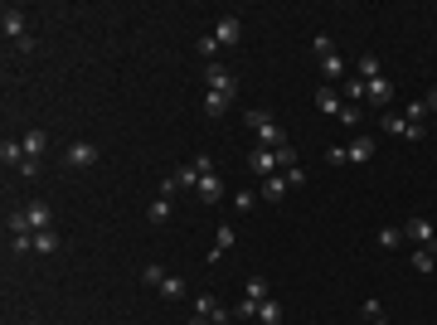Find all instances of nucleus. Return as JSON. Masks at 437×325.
I'll use <instances>...</instances> for the list:
<instances>
[{"label":"nucleus","mask_w":437,"mask_h":325,"mask_svg":"<svg viewBox=\"0 0 437 325\" xmlns=\"http://www.w3.org/2000/svg\"><path fill=\"white\" fill-rule=\"evenodd\" d=\"M340 97H345L350 107H355L359 97H369V87H364V78H345V82H340Z\"/></svg>","instance_id":"20"},{"label":"nucleus","mask_w":437,"mask_h":325,"mask_svg":"<svg viewBox=\"0 0 437 325\" xmlns=\"http://www.w3.org/2000/svg\"><path fill=\"white\" fill-rule=\"evenodd\" d=\"M258 199H263V194H253V190H238V194H233V209H243V214H248V209H258Z\"/></svg>","instance_id":"28"},{"label":"nucleus","mask_w":437,"mask_h":325,"mask_svg":"<svg viewBox=\"0 0 437 325\" xmlns=\"http://www.w3.org/2000/svg\"><path fill=\"white\" fill-rule=\"evenodd\" d=\"M199 54H204V63H214V54H218V39L209 34V39H199Z\"/></svg>","instance_id":"31"},{"label":"nucleus","mask_w":437,"mask_h":325,"mask_svg":"<svg viewBox=\"0 0 437 325\" xmlns=\"http://www.w3.org/2000/svg\"><path fill=\"white\" fill-rule=\"evenodd\" d=\"M258 321H263V325H277V321H282V306H277L273 297H268V301H258Z\"/></svg>","instance_id":"23"},{"label":"nucleus","mask_w":437,"mask_h":325,"mask_svg":"<svg viewBox=\"0 0 437 325\" xmlns=\"http://www.w3.org/2000/svg\"><path fill=\"white\" fill-rule=\"evenodd\" d=\"M355 78H364V82H374V78H384L379 58H374V54H364V58H359V73H355Z\"/></svg>","instance_id":"22"},{"label":"nucleus","mask_w":437,"mask_h":325,"mask_svg":"<svg viewBox=\"0 0 437 325\" xmlns=\"http://www.w3.org/2000/svg\"><path fill=\"white\" fill-rule=\"evenodd\" d=\"M404 238H413V243H423V247H433V243H437L433 218H428V214H413L409 223H404Z\"/></svg>","instance_id":"8"},{"label":"nucleus","mask_w":437,"mask_h":325,"mask_svg":"<svg viewBox=\"0 0 437 325\" xmlns=\"http://www.w3.org/2000/svg\"><path fill=\"white\" fill-rule=\"evenodd\" d=\"M423 117H428V102H409V122L413 127H423Z\"/></svg>","instance_id":"33"},{"label":"nucleus","mask_w":437,"mask_h":325,"mask_svg":"<svg viewBox=\"0 0 437 325\" xmlns=\"http://www.w3.org/2000/svg\"><path fill=\"white\" fill-rule=\"evenodd\" d=\"M204 92H218V97H228L233 102V92H238V73L233 68H223V63H204Z\"/></svg>","instance_id":"2"},{"label":"nucleus","mask_w":437,"mask_h":325,"mask_svg":"<svg viewBox=\"0 0 437 325\" xmlns=\"http://www.w3.org/2000/svg\"><path fill=\"white\" fill-rule=\"evenodd\" d=\"M156 292L175 301V297H185V282H180V277H165V282H161V287H156Z\"/></svg>","instance_id":"27"},{"label":"nucleus","mask_w":437,"mask_h":325,"mask_svg":"<svg viewBox=\"0 0 437 325\" xmlns=\"http://www.w3.org/2000/svg\"><path fill=\"white\" fill-rule=\"evenodd\" d=\"M25 218H29V228H34V233L54 228V209H49L44 199H29V204H25Z\"/></svg>","instance_id":"12"},{"label":"nucleus","mask_w":437,"mask_h":325,"mask_svg":"<svg viewBox=\"0 0 437 325\" xmlns=\"http://www.w3.org/2000/svg\"><path fill=\"white\" fill-rule=\"evenodd\" d=\"M292 190V185H287V175H268V180H263V199H268V204H282V194Z\"/></svg>","instance_id":"16"},{"label":"nucleus","mask_w":437,"mask_h":325,"mask_svg":"<svg viewBox=\"0 0 437 325\" xmlns=\"http://www.w3.org/2000/svg\"><path fill=\"white\" fill-rule=\"evenodd\" d=\"M214 39H218V49H233V44L243 39V20H238V15H223L218 29H214Z\"/></svg>","instance_id":"11"},{"label":"nucleus","mask_w":437,"mask_h":325,"mask_svg":"<svg viewBox=\"0 0 437 325\" xmlns=\"http://www.w3.org/2000/svg\"><path fill=\"white\" fill-rule=\"evenodd\" d=\"M379 316H384V306L369 297V301H364V321H379Z\"/></svg>","instance_id":"36"},{"label":"nucleus","mask_w":437,"mask_h":325,"mask_svg":"<svg viewBox=\"0 0 437 325\" xmlns=\"http://www.w3.org/2000/svg\"><path fill=\"white\" fill-rule=\"evenodd\" d=\"M345 156L355 165H364V161H374V136H355L350 146H345Z\"/></svg>","instance_id":"14"},{"label":"nucleus","mask_w":437,"mask_h":325,"mask_svg":"<svg viewBox=\"0 0 437 325\" xmlns=\"http://www.w3.org/2000/svg\"><path fill=\"white\" fill-rule=\"evenodd\" d=\"M141 277H146V282H151V287H161V282H165V277H170V272H165V267H156V262H151V267L141 272Z\"/></svg>","instance_id":"32"},{"label":"nucleus","mask_w":437,"mask_h":325,"mask_svg":"<svg viewBox=\"0 0 437 325\" xmlns=\"http://www.w3.org/2000/svg\"><path fill=\"white\" fill-rule=\"evenodd\" d=\"M437 267V257H433V247H418V252H413V272H423V277H428V272Z\"/></svg>","instance_id":"24"},{"label":"nucleus","mask_w":437,"mask_h":325,"mask_svg":"<svg viewBox=\"0 0 437 325\" xmlns=\"http://www.w3.org/2000/svg\"><path fill=\"white\" fill-rule=\"evenodd\" d=\"M384 132L389 136H404V141H423L428 127H413L409 117H399V112H384Z\"/></svg>","instance_id":"5"},{"label":"nucleus","mask_w":437,"mask_h":325,"mask_svg":"<svg viewBox=\"0 0 437 325\" xmlns=\"http://www.w3.org/2000/svg\"><path fill=\"white\" fill-rule=\"evenodd\" d=\"M228 247H233V223H223V228L214 233V247H209V262H218V257H223Z\"/></svg>","instance_id":"18"},{"label":"nucleus","mask_w":437,"mask_h":325,"mask_svg":"<svg viewBox=\"0 0 437 325\" xmlns=\"http://www.w3.org/2000/svg\"><path fill=\"white\" fill-rule=\"evenodd\" d=\"M146 218H151V223H165V218H170V199H156V204L146 209Z\"/></svg>","instance_id":"29"},{"label":"nucleus","mask_w":437,"mask_h":325,"mask_svg":"<svg viewBox=\"0 0 437 325\" xmlns=\"http://www.w3.org/2000/svg\"><path fill=\"white\" fill-rule=\"evenodd\" d=\"M399 243H404V228L384 223V228H379V247H399Z\"/></svg>","instance_id":"25"},{"label":"nucleus","mask_w":437,"mask_h":325,"mask_svg":"<svg viewBox=\"0 0 437 325\" xmlns=\"http://www.w3.org/2000/svg\"><path fill=\"white\" fill-rule=\"evenodd\" d=\"M233 316H238V321H258V301H238V311H233Z\"/></svg>","instance_id":"30"},{"label":"nucleus","mask_w":437,"mask_h":325,"mask_svg":"<svg viewBox=\"0 0 437 325\" xmlns=\"http://www.w3.org/2000/svg\"><path fill=\"white\" fill-rule=\"evenodd\" d=\"M243 127H248L253 136H258V146H268V151L287 146V136H282V127L273 122V112H268V107H253V112H243Z\"/></svg>","instance_id":"1"},{"label":"nucleus","mask_w":437,"mask_h":325,"mask_svg":"<svg viewBox=\"0 0 437 325\" xmlns=\"http://www.w3.org/2000/svg\"><path fill=\"white\" fill-rule=\"evenodd\" d=\"M287 185H292V190H301V185H306V170H301V165H292V170H287Z\"/></svg>","instance_id":"34"},{"label":"nucleus","mask_w":437,"mask_h":325,"mask_svg":"<svg viewBox=\"0 0 437 325\" xmlns=\"http://www.w3.org/2000/svg\"><path fill=\"white\" fill-rule=\"evenodd\" d=\"M369 325H389V321H384V316H379V321H369Z\"/></svg>","instance_id":"39"},{"label":"nucleus","mask_w":437,"mask_h":325,"mask_svg":"<svg viewBox=\"0 0 437 325\" xmlns=\"http://www.w3.org/2000/svg\"><path fill=\"white\" fill-rule=\"evenodd\" d=\"M0 29H5V39H29V29H25V10L20 5H5V15H0Z\"/></svg>","instance_id":"9"},{"label":"nucleus","mask_w":437,"mask_h":325,"mask_svg":"<svg viewBox=\"0 0 437 325\" xmlns=\"http://www.w3.org/2000/svg\"><path fill=\"white\" fill-rule=\"evenodd\" d=\"M364 87H369V102H374V107H389V102H394V82L389 78H374V82H364Z\"/></svg>","instance_id":"15"},{"label":"nucleus","mask_w":437,"mask_h":325,"mask_svg":"<svg viewBox=\"0 0 437 325\" xmlns=\"http://www.w3.org/2000/svg\"><path fill=\"white\" fill-rule=\"evenodd\" d=\"M194 161H199V170H204V175H199V185H194V194H199V204H204V209H214L218 199H223V180L214 175V161H209V156H194Z\"/></svg>","instance_id":"3"},{"label":"nucleus","mask_w":437,"mask_h":325,"mask_svg":"<svg viewBox=\"0 0 437 325\" xmlns=\"http://www.w3.org/2000/svg\"><path fill=\"white\" fill-rule=\"evenodd\" d=\"M10 252H15V257L34 252V233H15V238H10Z\"/></svg>","instance_id":"26"},{"label":"nucleus","mask_w":437,"mask_h":325,"mask_svg":"<svg viewBox=\"0 0 437 325\" xmlns=\"http://www.w3.org/2000/svg\"><path fill=\"white\" fill-rule=\"evenodd\" d=\"M423 102H428V112H437V87H433V97H423Z\"/></svg>","instance_id":"37"},{"label":"nucleus","mask_w":437,"mask_h":325,"mask_svg":"<svg viewBox=\"0 0 437 325\" xmlns=\"http://www.w3.org/2000/svg\"><path fill=\"white\" fill-rule=\"evenodd\" d=\"M268 292H273V287H268V277H263V272L243 282V297H248V301H268Z\"/></svg>","instance_id":"19"},{"label":"nucleus","mask_w":437,"mask_h":325,"mask_svg":"<svg viewBox=\"0 0 437 325\" xmlns=\"http://www.w3.org/2000/svg\"><path fill=\"white\" fill-rule=\"evenodd\" d=\"M63 247V238H58L54 228H44V233H34V252H58Z\"/></svg>","instance_id":"21"},{"label":"nucleus","mask_w":437,"mask_h":325,"mask_svg":"<svg viewBox=\"0 0 437 325\" xmlns=\"http://www.w3.org/2000/svg\"><path fill=\"white\" fill-rule=\"evenodd\" d=\"M316 107H321V112H335V117H340V107H345L340 87H321V92H316Z\"/></svg>","instance_id":"17"},{"label":"nucleus","mask_w":437,"mask_h":325,"mask_svg":"<svg viewBox=\"0 0 437 325\" xmlns=\"http://www.w3.org/2000/svg\"><path fill=\"white\" fill-rule=\"evenodd\" d=\"M316 54H321V63H326L330 82H345V58L335 54V44H330V34H316Z\"/></svg>","instance_id":"4"},{"label":"nucleus","mask_w":437,"mask_h":325,"mask_svg":"<svg viewBox=\"0 0 437 325\" xmlns=\"http://www.w3.org/2000/svg\"><path fill=\"white\" fill-rule=\"evenodd\" d=\"M194 316H204V321L223 325V321H228V316H233V311H223V306H218V301H214V292H199V297H194Z\"/></svg>","instance_id":"10"},{"label":"nucleus","mask_w":437,"mask_h":325,"mask_svg":"<svg viewBox=\"0 0 437 325\" xmlns=\"http://www.w3.org/2000/svg\"><path fill=\"white\" fill-rule=\"evenodd\" d=\"M340 122H345V127H359V107H350V102H345V107H340Z\"/></svg>","instance_id":"35"},{"label":"nucleus","mask_w":437,"mask_h":325,"mask_svg":"<svg viewBox=\"0 0 437 325\" xmlns=\"http://www.w3.org/2000/svg\"><path fill=\"white\" fill-rule=\"evenodd\" d=\"M248 170L268 180V175H277V170H282V161H277V151H268V146H253V151H248Z\"/></svg>","instance_id":"7"},{"label":"nucleus","mask_w":437,"mask_h":325,"mask_svg":"<svg viewBox=\"0 0 437 325\" xmlns=\"http://www.w3.org/2000/svg\"><path fill=\"white\" fill-rule=\"evenodd\" d=\"M0 161L10 165V170H20V175H25V165H29L25 141H10V136H5V141H0Z\"/></svg>","instance_id":"13"},{"label":"nucleus","mask_w":437,"mask_h":325,"mask_svg":"<svg viewBox=\"0 0 437 325\" xmlns=\"http://www.w3.org/2000/svg\"><path fill=\"white\" fill-rule=\"evenodd\" d=\"M194 325H214V321H204V316H199V321H194Z\"/></svg>","instance_id":"38"},{"label":"nucleus","mask_w":437,"mask_h":325,"mask_svg":"<svg viewBox=\"0 0 437 325\" xmlns=\"http://www.w3.org/2000/svg\"><path fill=\"white\" fill-rule=\"evenodd\" d=\"M98 156H102V151H98L93 141H73V146L63 151V161L73 165V170H93V165H98Z\"/></svg>","instance_id":"6"}]
</instances>
